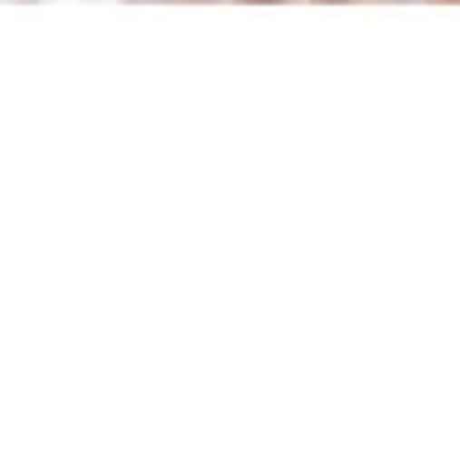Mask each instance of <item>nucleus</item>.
I'll return each instance as SVG.
<instances>
[{"instance_id": "f03ea898", "label": "nucleus", "mask_w": 460, "mask_h": 465, "mask_svg": "<svg viewBox=\"0 0 460 465\" xmlns=\"http://www.w3.org/2000/svg\"><path fill=\"white\" fill-rule=\"evenodd\" d=\"M248 5H281V0H248Z\"/></svg>"}, {"instance_id": "f257e3e1", "label": "nucleus", "mask_w": 460, "mask_h": 465, "mask_svg": "<svg viewBox=\"0 0 460 465\" xmlns=\"http://www.w3.org/2000/svg\"><path fill=\"white\" fill-rule=\"evenodd\" d=\"M132 5H165V0H132Z\"/></svg>"}, {"instance_id": "20e7f679", "label": "nucleus", "mask_w": 460, "mask_h": 465, "mask_svg": "<svg viewBox=\"0 0 460 465\" xmlns=\"http://www.w3.org/2000/svg\"><path fill=\"white\" fill-rule=\"evenodd\" d=\"M325 5H339V0H325Z\"/></svg>"}, {"instance_id": "7ed1b4c3", "label": "nucleus", "mask_w": 460, "mask_h": 465, "mask_svg": "<svg viewBox=\"0 0 460 465\" xmlns=\"http://www.w3.org/2000/svg\"><path fill=\"white\" fill-rule=\"evenodd\" d=\"M387 5H412V0H387Z\"/></svg>"}]
</instances>
